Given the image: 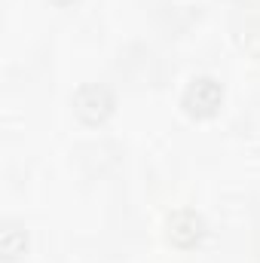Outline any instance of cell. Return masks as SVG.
I'll return each mask as SVG.
<instances>
[{
	"mask_svg": "<svg viewBox=\"0 0 260 263\" xmlns=\"http://www.w3.org/2000/svg\"><path fill=\"white\" fill-rule=\"evenodd\" d=\"M73 114L86 126H98L114 114V92L101 83H86L73 95Z\"/></svg>",
	"mask_w": 260,
	"mask_h": 263,
	"instance_id": "1",
	"label": "cell"
},
{
	"mask_svg": "<svg viewBox=\"0 0 260 263\" xmlns=\"http://www.w3.org/2000/svg\"><path fill=\"white\" fill-rule=\"evenodd\" d=\"M220 101H224V89L214 77H193L184 89V107L190 117H199V120L217 114Z\"/></svg>",
	"mask_w": 260,
	"mask_h": 263,
	"instance_id": "2",
	"label": "cell"
},
{
	"mask_svg": "<svg viewBox=\"0 0 260 263\" xmlns=\"http://www.w3.org/2000/svg\"><path fill=\"white\" fill-rule=\"evenodd\" d=\"M165 236L178 248H193V245L202 242V236H205V220H202V214H196L190 208H181V211H175L169 217Z\"/></svg>",
	"mask_w": 260,
	"mask_h": 263,
	"instance_id": "3",
	"label": "cell"
},
{
	"mask_svg": "<svg viewBox=\"0 0 260 263\" xmlns=\"http://www.w3.org/2000/svg\"><path fill=\"white\" fill-rule=\"evenodd\" d=\"M25 230H18V227H6L3 230V236H0V248H3V257L6 260H15V257H22L25 254Z\"/></svg>",
	"mask_w": 260,
	"mask_h": 263,
	"instance_id": "4",
	"label": "cell"
},
{
	"mask_svg": "<svg viewBox=\"0 0 260 263\" xmlns=\"http://www.w3.org/2000/svg\"><path fill=\"white\" fill-rule=\"evenodd\" d=\"M52 3H62V6H65V3H70V0H52Z\"/></svg>",
	"mask_w": 260,
	"mask_h": 263,
	"instance_id": "5",
	"label": "cell"
}]
</instances>
